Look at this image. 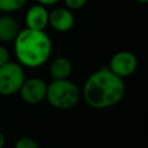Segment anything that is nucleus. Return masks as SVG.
Listing matches in <instances>:
<instances>
[{"instance_id": "1", "label": "nucleus", "mask_w": 148, "mask_h": 148, "mask_svg": "<svg viewBox=\"0 0 148 148\" xmlns=\"http://www.w3.org/2000/svg\"><path fill=\"white\" fill-rule=\"evenodd\" d=\"M125 91L124 79L116 75L109 67H103L87 77L81 90V97L90 108L103 110L120 103Z\"/></svg>"}, {"instance_id": "2", "label": "nucleus", "mask_w": 148, "mask_h": 148, "mask_svg": "<svg viewBox=\"0 0 148 148\" xmlns=\"http://www.w3.org/2000/svg\"><path fill=\"white\" fill-rule=\"evenodd\" d=\"M13 43L17 62L23 67H40L52 53V40L45 30L24 28L18 31Z\"/></svg>"}, {"instance_id": "3", "label": "nucleus", "mask_w": 148, "mask_h": 148, "mask_svg": "<svg viewBox=\"0 0 148 148\" xmlns=\"http://www.w3.org/2000/svg\"><path fill=\"white\" fill-rule=\"evenodd\" d=\"M45 99L54 109L69 110L79 104L81 90L76 83L68 79L52 80L47 83Z\"/></svg>"}, {"instance_id": "4", "label": "nucleus", "mask_w": 148, "mask_h": 148, "mask_svg": "<svg viewBox=\"0 0 148 148\" xmlns=\"http://www.w3.org/2000/svg\"><path fill=\"white\" fill-rule=\"evenodd\" d=\"M24 80L23 66L9 60L0 66V95L13 96L17 94Z\"/></svg>"}, {"instance_id": "5", "label": "nucleus", "mask_w": 148, "mask_h": 148, "mask_svg": "<svg viewBox=\"0 0 148 148\" xmlns=\"http://www.w3.org/2000/svg\"><path fill=\"white\" fill-rule=\"evenodd\" d=\"M47 83L40 77L25 79L18 90L22 101L30 105L42 103L46 96Z\"/></svg>"}, {"instance_id": "6", "label": "nucleus", "mask_w": 148, "mask_h": 148, "mask_svg": "<svg viewBox=\"0 0 148 148\" xmlns=\"http://www.w3.org/2000/svg\"><path fill=\"white\" fill-rule=\"evenodd\" d=\"M108 67L116 75L124 79V77H127V76L132 75L136 71L138 59H136L135 54L132 53L131 51L121 50V51L116 52L111 57Z\"/></svg>"}, {"instance_id": "7", "label": "nucleus", "mask_w": 148, "mask_h": 148, "mask_svg": "<svg viewBox=\"0 0 148 148\" xmlns=\"http://www.w3.org/2000/svg\"><path fill=\"white\" fill-rule=\"evenodd\" d=\"M75 17L67 7H56L49 12V25L58 32H67L73 29Z\"/></svg>"}, {"instance_id": "8", "label": "nucleus", "mask_w": 148, "mask_h": 148, "mask_svg": "<svg viewBox=\"0 0 148 148\" xmlns=\"http://www.w3.org/2000/svg\"><path fill=\"white\" fill-rule=\"evenodd\" d=\"M24 22L29 29L45 30V28L49 25V10L46 6L37 3L29 7L24 16Z\"/></svg>"}, {"instance_id": "9", "label": "nucleus", "mask_w": 148, "mask_h": 148, "mask_svg": "<svg viewBox=\"0 0 148 148\" xmlns=\"http://www.w3.org/2000/svg\"><path fill=\"white\" fill-rule=\"evenodd\" d=\"M18 22L10 15L0 16V42L8 43L13 42L20 31Z\"/></svg>"}, {"instance_id": "10", "label": "nucleus", "mask_w": 148, "mask_h": 148, "mask_svg": "<svg viewBox=\"0 0 148 148\" xmlns=\"http://www.w3.org/2000/svg\"><path fill=\"white\" fill-rule=\"evenodd\" d=\"M73 65L66 57H57L50 64V75L52 80L68 79L72 74Z\"/></svg>"}, {"instance_id": "11", "label": "nucleus", "mask_w": 148, "mask_h": 148, "mask_svg": "<svg viewBox=\"0 0 148 148\" xmlns=\"http://www.w3.org/2000/svg\"><path fill=\"white\" fill-rule=\"evenodd\" d=\"M27 0H0V12L14 13L25 5Z\"/></svg>"}, {"instance_id": "12", "label": "nucleus", "mask_w": 148, "mask_h": 148, "mask_svg": "<svg viewBox=\"0 0 148 148\" xmlns=\"http://www.w3.org/2000/svg\"><path fill=\"white\" fill-rule=\"evenodd\" d=\"M14 148H40V147L35 139L29 136H23L15 142Z\"/></svg>"}, {"instance_id": "13", "label": "nucleus", "mask_w": 148, "mask_h": 148, "mask_svg": "<svg viewBox=\"0 0 148 148\" xmlns=\"http://www.w3.org/2000/svg\"><path fill=\"white\" fill-rule=\"evenodd\" d=\"M65 3V7H67L71 10H77L81 9L88 0H62Z\"/></svg>"}, {"instance_id": "14", "label": "nucleus", "mask_w": 148, "mask_h": 148, "mask_svg": "<svg viewBox=\"0 0 148 148\" xmlns=\"http://www.w3.org/2000/svg\"><path fill=\"white\" fill-rule=\"evenodd\" d=\"M10 60V54H9V51L7 50L6 46L1 45L0 44V66L5 65L6 62H8Z\"/></svg>"}, {"instance_id": "15", "label": "nucleus", "mask_w": 148, "mask_h": 148, "mask_svg": "<svg viewBox=\"0 0 148 148\" xmlns=\"http://www.w3.org/2000/svg\"><path fill=\"white\" fill-rule=\"evenodd\" d=\"M38 3H40V5H44V6H53V5H56V3H58L60 0H36Z\"/></svg>"}, {"instance_id": "16", "label": "nucleus", "mask_w": 148, "mask_h": 148, "mask_svg": "<svg viewBox=\"0 0 148 148\" xmlns=\"http://www.w3.org/2000/svg\"><path fill=\"white\" fill-rule=\"evenodd\" d=\"M5 142H6L5 135H3V133L0 131V148H3V147H5Z\"/></svg>"}, {"instance_id": "17", "label": "nucleus", "mask_w": 148, "mask_h": 148, "mask_svg": "<svg viewBox=\"0 0 148 148\" xmlns=\"http://www.w3.org/2000/svg\"><path fill=\"white\" fill-rule=\"evenodd\" d=\"M134 1H136V2H140V3H146L148 0H134Z\"/></svg>"}]
</instances>
